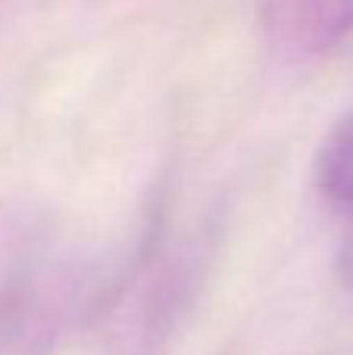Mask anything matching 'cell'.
I'll return each mask as SVG.
<instances>
[{"label":"cell","instance_id":"7a4b0ae2","mask_svg":"<svg viewBox=\"0 0 353 355\" xmlns=\"http://www.w3.org/2000/svg\"><path fill=\"white\" fill-rule=\"evenodd\" d=\"M316 187L331 209L353 212V116L325 137L316 159Z\"/></svg>","mask_w":353,"mask_h":355},{"label":"cell","instance_id":"3957f363","mask_svg":"<svg viewBox=\"0 0 353 355\" xmlns=\"http://www.w3.org/2000/svg\"><path fill=\"white\" fill-rule=\"evenodd\" d=\"M344 218H347V227H344V237H341V271L353 287V212L344 215Z\"/></svg>","mask_w":353,"mask_h":355},{"label":"cell","instance_id":"6da1fadb","mask_svg":"<svg viewBox=\"0 0 353 355\" xmlns=\"http://www.w3.org/2000/svg\"><path fill=\"white\" fill-rule=\"evenodd\" d=\"M263 22L288 56H316L353 35V0H263Z\"/></svg>","mask_w":353,"mask_h":355}]
</instances>
